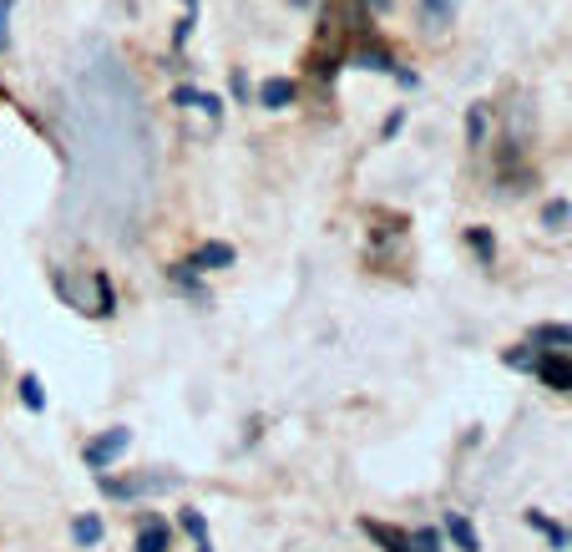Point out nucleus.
I'll use <instances>...</instances> for the list:
<instances>
[{"label":"nucleus","instance_id":"nucleus-15","mask_svg":"<svg viewBox=\"0 0 572 552\" xmlns=\"http://www.w3.org/2000/svg\"><path fill=\"white\" fill-rule=\"evenodd\" d=\"M21 401H26V411H46V390L36 375H21Z\"/></svg>","mask_w":572,"mask_h":552},{"label":"nucleus","instance_id":"nucleus-2","mask_svg":"<svg viewBox=\"0 0 572 552\" xmlns=\"http://www.w3.org/2000/svg\"><path fill=\"white\" fill-rule=\"evenodd\" d=\"M127 446H132V431H127V426H112V431H102L97 441H87V451H81V456H87V466H92V471H107V466H112Z\"/></svg>","mask_w":572,"mask_h":552},{"label":"nucleus","instance_id":"nucleus-19","mask_svg":"<svg viewBox=\"0 0 572 552\" xmlns=\"http://www.w3.org/2000/svg\"><path fill=\"white\" fill-rule=\"evenodd\" d=\"M532 527H542V532H547V537H552V542H557V547H562V542H567V537H572V532H562V527H557V522H547V517H542V512H532Z\"/></svg>","mask_w":572,"mask_h":552},{"label":"nucleus","instance_id":"nucleus-16","mask_svg":"<svg viewBox=\"0 0 572 552\" xmlns=\"http://www.w3.org/2000/svg\"><path fill=\"white\" fill-rule=\"evenodd\" d=\"M466 239H471V249H476V254H481L486 264H492V259H497V244H492V233H486V228H471V233H466Z\"/></svg>","mask_w":572,"mask_h":552},{"label":"nucleus","instance_id":"nucleus-5","mask_svg":"<svg viewBox=\"0 0 572 552\" xmlns=\"http://www.w3.org/2000/svg\"><path fill=\"white\" fill-rule=\"evenodd\" d=\"M299 97V87L289 82V76H269V82L259 87V107H269V112H279V107H289Z\"/></svg>","mask_w":572,"mask_h":552},{"label":"nucleus","instance_id":"nucleus-14","mask_svg":"<svg viewBox=\"0 0 572 552\" xmlns=\"http://www.w3.org/2000/svg\"><path fill=\"white\" fill-rule=\"evenodd\" d=\"M532 345H572V325H537Z\"/></svg>","mask_w":572,"mask_h":552},{"label":"nucleus","instance_id":"nucleus-6","mask_svg":"<svg viewBox=\"0 0 572 552\" xmlns=\"http://www.w3.org/2000/svg\"><path fill=\"white\" fill-rule=\"evenodd\" d=\"M537 375H542L552 390H572V360H562V355H547V360H537Z\"/></svg>","mask_w":572,"mask_h":552},{"label":"nucleus","instance_id":"nucleus-21","mask_svg":"<svg viewBox=\"0 0 572 552\" xmlns=\"http://www.w3.org/2000/svg\"><path fill=\"white\" fill-rule=\"evenodd\" d=\"M400 127H405V112H390V117H385V127H380V132H385V137H395V132H400Z\"/></svg>","mask_w":572,"mask_h":552},{"label":"nucleus","instance_id":"nucleus-3","mask_svg":"<svg viewBox=\"0 0 572 552\" xmlns=\"http://www.w3.org/2000/svg\"><path fill=\"white\" fill-rule=\"evenodd\" d=\"M178 477H132V482H117V477H102V492L107 497H147V492H173Z\"/></svg>","mask_w":572,"mask_h":552},{"label":"nucleus","instance_id":"nucleus-23","mask_svg":"<svg viewBox=\"0 0 572 552\" xmlns=\"http://www.w3.org/2000/svg\"><path fill=\"white\" fill-rule=\"evenodd\" d=\"M365 6H370V11H385V6H390V0H365Z\"/></svg>","mask_w":572,"mask_h":552},{"label":"nucleus","instance_id":"nucleus-13","mask_svg":"<svg viewBox=\"0 0 572 552\" xmlns=\"http://www.w3.org/2000/svg\"><path fill=\"white\" fill-rule=\"evenodd\" d=\"M71 537H76L81 547H97V542H102V522H97V517H76V522H71Z\"/></svg>","mask_w":572,"mask_h":552},{"label":"nucleus","instance_id":"nucleus-12","mask_svg":"<svg viewBox=\"0 0 572 552\" xmlns=\"http://www.w3.org/2000/svg\"><path fill=\"white\" fill-rule=\"evenodd\" d=\"M405 547L411 552H441V532L436 527H416V532H405Z\"/></svg>","mask_w":572,"mask_h":552},{"label":"nucleus","instance_id":"nucleus-4","mask_svg":"<svg viewBox=\"0 0 572 552\" xmlns=\"http://www.w3.org/2000/svg\"><path fill=\"white\" fill-rule=\"evenodd\" d=\"M355 66H365V71H385V76H400L405 87H416V76L405 71L390 51H380V46H355Z\"/></svg>","mask_w":572,"mask_h":552},{"label":"nucleus","instance_id":"nucleus-18","mask_svg":"<svg viewBox=\"0 0 572 552\" xmlns=\"http://www.w3.org/2000/svg\"><path fill=\"white\" fill-rule=\"evenodd\" d=\"M502 360H507V365H512V370H537V355H532V350H527V345H522V350H507V355H502Z\"/></svg>","mask_w":572,"mask_h":552},{"label":"nucleus","instance_id":"nucleus-7","mask_svg":"<svg viewBox=\"0 0 572 552\" xmlns=\"http://www.w3.org/2000/svg\"><path fill=\"white\" fill-rule=\"evenodd\" d=\"M456 11H461V0H421V21H426L431 31L451 26V21H456Z\"/></svg>","mask_w":572,"mask_h":552},{"label":"nucleus","instance_id":"nucleus-9","mask_svg":"<svg viewBox=\"0 0 572 552\" xmlns=\"http://www.w3.org/2000/svg\"><path fill=\"white\" fill-rule=\"evenodd\" d=\"M446 532H451V542H456L461 552H481V537H476V527H471L461 512H451V517H446Z\"/></svg>","mask_w":572,"mask_h":552},{"label":"nucleus","instance_id":"nucleus-1","mask_svg":"<svg viewBox=\"0 0 572 552\" xmlns=\"http://www.w3.org/2000/svg\"><path fill=\"white\" fill-rule=\"evenodd\" d=\"M66 137L76 203L107 233H132L152 193V132L137 82L107 46H92V61L71 76Z\"/></svg>","mask_w":572,"mask_h":552},{"label":"nucleus","instance_id":"nucleus-24","mask_svg":"<svg viewBox=\"0 0 572 552\" xmlns=\"http://www.w3.org/2000/svg\"><path fill=\"white\" fill-rule=\"evenodd\" d=\"M294 6H314V0H294Z\"/></svg>","mask_w":572,"mask_h":552},{"label":"nucleus","instance_id":"nucleus-10","mask_svg":"<svg viewBox=\"0 0 572 552\" xmlns=\"http://www.w3.org/2000/svg\"><path fill=\"white\" fill-rule=\"evenodd\" d=\"M137 552H168V527H162L157 517L142 527V537H137Z\"/></svg>","mask_w":572,"mask_h":552},{"label":"nucleus","instance_id":"nucleus-20","mask_svg":"<svg viewBox=\"0 0 572 552\" xmlns=\"http://www.w3.org/2000/svg\"><path fill=\"white\" fill-rule=\"evenodd\" d=\"M562 218H567V203H562V198L542 208V223H562Z\"/></svg>","mask_w":572,"mask_h":552},{"label":"nucleus","instance_id":"nucleus-17","mask_svg":"<svg viewBox=\"0 0 572 552\" xmlns=\"http://www.w3.org/2000/svg\"><path fill=\"white\" fill-rule=\"evenodd\" d=\"M466 137H471V147H481V137H486V107H471L466 112Z\"/></svg>","mask_w":572,"mask_h":552},{"label":"nucleus","instance_id":"nucleus-8","mask_svg":"<svg viewBox=\"0 0 572 552\" xmlns=\"http://www.w3.org/2000/svg\"><path fill=\"white\" fill-rule=\"evenodd\" d=\"M188 269H233V249L228 244H203Z\"/></svg>","mask_w":572,"mask_h":552},{"label":"nucleus","instance_id":"nucleus-11","mask_svg":"<svg viewBox=\"0 0 572 552\" xmlns=\"http://www.w3.org/2000/svg\"><path fill=\"white\" fill-rule=\"evenodd\" d=\"M183 532H188V537L198 542V552H213V542H208V522H203V512H193V507H188V512H183Z\"/></svg>","mask_w":572,"mask_h":552},{"label":"nucleus","instance_id":"nucleus-22","mask_svg":"<svg viewBox=\"0 0 572 552\" xmlns=\"http://www.w3.org/2000/svg\"><path fill=\"white\" fill-rule=\"evenodd\" d=\"M11 6H16V0H0V41H6V16H11Z\"/></svg>","mask_w":572,"mask_h":552}]
</instances>
